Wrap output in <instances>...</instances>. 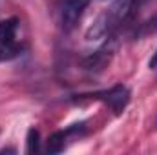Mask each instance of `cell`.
<instances>
[{"label": "cell", "mask_w": 157, "mask_h": 155, "mask_svg": "<svg viewBox=\"0 0 157 155\" xmlns=\"http://www.w3.org/2000/svg\"><path fill=\"white\" fill-rule=\"evenodd\" d=\"M86 99H93V100H101L104 102L115 115H121L128 102H130V89L124 86V84H115L112 86L110 89H102V91H95V93H90V95H82Z\"/></svg>", "instance_id": "6da1fadb"}, {"label": "cell", "mask_w": 157, "mask_h": 155, "mask_svg": "<svg viewBox=\"0 0 157 155\" xmlns=\"http://www.w3.org/2000/svg\"><path fill=\"white\" fill-rule=\"evenodd\" d=\"M90 6V0H62L60 4V22L66 31H71L78 24L84 9Z\"/></svg>", "instance_id": "7a4b0ae2"}, {"label": "cell", "mask_w": 157, "mask_h": 155, "mask_svg": "<svg viewBox=\"0 0 157 155\" xmlns=\"http://www.w3.org/2000/svg\"><path fill=\"white\" fill-rule=\"evenodd\" d=\"M112 59V49L108 47H102V49H97L93 51L91 55H88L84 60H82V68L86 71H91V73H99L106 68V64L110 62Z\"/></svg>", "instance_id": "3957f363"}, {"label": "cell", "mask_w": 157, "mask_h": 155, "mask_svg": "<svg viewBox=\"0 0 157 155\" xmlns=\"http://www.w3.org/2000/svg\"><path fill=\"white\" fill-rule=\"evenodd\" d=\"M68 131L66 130H59V131H53L48 139V144H46V152L49 155H57L60 152H64L66 148V141H68Z\"/></svg>", "instance_id": "277c9868"}, {"label": "cell", "mask_w": 157, "mask_h": 155, "mask_svg": "<svg viewBox=\"0 0 157 155\" xmlns=\"http://www.w3.org/2000/svg\"><path fill=\"white\" fill-rule=\"evenodd\" d=\"M17 29H18V18L11 17V18H6V20H0V42L2 44L15 42Z\"/></svg>", "instance_id": "5b68a950"}, {"label": "cell", "mask_w": 157, "mask_h": 155, "mask_svg": "<svg viewBox=\"0 0 157 155\" xmlns=\"http://www.w3.org/2000/svg\"><path fill=\"white\" fill-rule=\"evenodd\" d=\"M22 51H24V47L17 42H7V44L0 42V62H9V60L20 57Z\"/></svg>", "instance_id": "8992f818"}, {"label": "cell", "mask_w": 157, "mask_h": 155, "mask_svg": "<svg viewBox=\"0 0 157 155\" xmlns=\"http://www.w3.org/2000/svg\"><path fill=\"white\" fill-rule=\"evenodd\" d=\"M39 150H40V133L37 128H29L28 137H26V152L28 153H39Z\"/></svg>", "instance_id": "52a82bcc"}, {"label": "cell", "mask_w": 157, "mask_h": 155, "mask_svg": "<svg viewBox=\"0 0 157 155\" xmlns=\"http://www.w3.org/2000/svg\"><path fill=\"white\" fill-rule=\"evenodd\" d=\"M157 31V15H154L152 18H148L143 26H141V29H139V37H146V35H152V33H155Z\"/></svg>", "instance_id": "ba28073f"}, {"label": "cell", "mask_w": 157, "mask_h": 155, "mask_svg": "<svg viewBox=\"0 0 157 155\" xmlns=\"http://www.w3.org/2000/svg\"><path fill=\"white\" fill-rule=\"evenodd\" d=\"M148 66H150V70H157V49H155V53L152 55V59H150Z\"/></svg>", "instance_id": "9c48e42d"}, {"label": "cell", "mask_w": 157, "mask_h": 155, "mask_svg": "<svg viewBox=\"0 0 157 155\" xmlns=\"http://www.w3.org/2000/svg\"><path fill=\"white\" fill-rule=\"evenodd\" d=\"M0 153H15V150L13 148H4V150H0Z\"/></svg>", "instance_id": "30bf717a"}, {"label": "cell", "mask_w": 157, "mask_h": 155, "mask_svg": "<svg viewBox=\"0 0 157 155\" xmlns=\"http://www.w3.org/2000/svg\"><path fill=\"white\" fill-rule=\"evenodd\" d=\"M141 2H144V0H141Z\"/></svg>", "instance_id": "8fae6325"}]
</instances>
